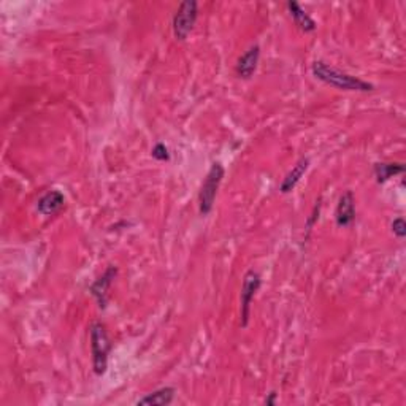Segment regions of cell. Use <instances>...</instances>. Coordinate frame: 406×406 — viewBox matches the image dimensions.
I'll use <instances>...</instances> for the list:
<instances>
[{
	"instance_id": "cell-2",
	"label": "cell",
	"mask_w": 406,
	"mask_h": 406,
	"mask_svg": "<svg viewBox=\"0 0 406 406\" xmlns=\"http://www.w3.org/2000/svg\"><path fill=\"white\" fill-rule=\"evenodd\" d=\"M89 342L92 355V370L97 376L105 375L108 370V355L112 351V339L108 337L107 327L100 321H96L89 327Z\"/></svg>"
},
{
	"instance_id": "cell-12",
	"label": "cell",
	"mask_w": 406,
	"mask_h": 406,
	"mask_svg": "<svg viewBox=\"0 0 406 406\" xmlns=\"http://www.w3.org/2000/svg\"><path fill=\"white\" fill-rule=\"evenodd\" d=\"M175 395H177V389L175 387H161L157 391L146 394L145 397L136 400V405H146V406H167L173 403Z\"/></svg>"
},
{
	"instance_id": "cell-13",
	"label": "cell",
	"mask_w": 406,
	"mask_h": 406,
	"mask_svg": "<svg viewBox=\"0 0 406 406\" xmlns=\"http://www.w3.org/2000/svg\"><path fill=\"white\" fill-rule=\"evenodd\" d=\"M373 172H375L376 183L384 184L397 175H402L405 172V166L400 162H378L373 167Z\"/></svg>"
},
{
	"instance_id": "cell-6",
	"label": "cell",
	"mask_w": 406,
	"mask_h": 406,
	"mask_svg": "<svg viewBox=\"0 0 406 406\" xmlns=\"http://www.w3.org/2000/svg\"><path fill=\"white\" fill-rule=\"evenodd\" d=\"M116 276H118V267L108 265L107 270L103 272L102 275L98 276L96 281L89 286V292L92 294V297L97 300L98 308H102V310L107 308L109 288H112V284H113L114 279H116Z\"/></svg>"
},
{
	"instance_id": "cell-16",
	"label": "cell",
	"mask_w": 406,
	"mask_h": 406,
	"mask_svg": "<svg viewBox=\"0 0 406 406\" xmlns=\"http://www.w3.org/2000/svg\"><path fill=\"white\" fill-rule=\"evenodd\" d=\"M276 402H278V392L276 391H272L270 394H267L265 400H263V403H265L267 406L276 405Z\"/></svg>"
},
{
	"instance_id": "cell-15",
	"label": "cell",
	"mask_w": 406,
	"mask_h": 406,
	"mask_svg": "<svg viewBox=\"0 0 406 406\" xmlns=\"http://www.w3.org/2000/svg\"><path fill=\"white\" fill-rule=\"evenodd\" d=\"M391 229H392V233L397 238L403 240L406 237V222H405V219L402 216L394 219L392 224H391Z\"/></svg>"
},
{
	"instance_id": "cell-5",
	"label": "cell",
	"mask_w": 406,
	"mask_h": 406,
	"mask_svg": "<svg viewBox=\"0 0 406 406\" xmlns=\"http://www.w3.org/2000/svg\"><path fill=\"white\" fill-rule=\"evenodd\" d=\"M262 286V276L256 270H248L243 278V286H241L240 303H241V327H248L251 305L256 294L259 292Z\"/></svg>"
},
{
	"instance_id": "cell-14",
	"label": "cell",
	"mask_w": 406,
	"mask_h": 406,
	"mask_svg": "<svg viewBox=\"0 0 406 406\" xmlns=\"http://www.w3.org/2000/svg\"><path fill=\"white\" fill-rule=\"evenodd\" d=\"M151 156L156 159V161L161 162H168L170 161V151L168 148L164 143H156L155 148L151 150Z\"/></svg>"
},
{
	"instance_id": "cell-3",
	"label": "cell",
	"mask_w": 406,
	"mask_h": 406,
	"mask_svg": "<svg viewBox=\"0 0 406 406\" xmlns=\"http://www.w3.org/2000/svg\"><path fill=\"white\" fill-rule=\"evenodd\" d=\"M226 175V168L221 162H213L208 170L205 179H203L202 188L199 192V211L202 216H208L215 206L218 191L221 188V183Z\"/></svg>"
},
{
	"instance_id": "cell-4",
	"label": "cell",
	"mask_w": 406,
	"mask_h": 406,
	"mask_svg": "<svg viewBox=\"0 0 406 406\" xmlns=\"http://www.w3.org/2000/svg\"><path fill=\"white\" fill-rule=\"evenodd\" d=\"M197 18H199V3L195 0H186V2L179 3L172 19L175 38L179 42H184L191 35V32L194 30Z\"/></svg>"
},
{
	"instance_id": "cell-7",
	"label": "cell",
	"mask_w": 406,
	"mask_h": 406,
	"mask_svg": "<svg viewBox=\"0 0 406 406\" xmlns=\"http://www.w3.org/2000/svg\"><path fill=\"white\" fill-rule=\"evenodd\" d=\"M261 60V46L251 45L246 51L238 58L237 64H235V73L240 80H251L257 72Z\"/></svg>"
},
{
	"instance_id": "cell-1",
	"label": "cell",
	"mask_w": 406,
	"mask_h": 406,
	"mask_svg": "<svg viewBox=\"0 0 406 406\" xmlns=\"http://www.w3.org/2000/svg\"><path fill=\"white\" fill-rule=\"evenodd\" d=\"M311 73L316 80L322 81L328 86L335 87L339 91H349V92H371L375 91V86L369 81L359 78V76L349 75L343 70H338L328 65L324 60H315L311 64Z\"/></svg>"
},
{
	"instance_id": "cell-10",
	"label": "cell",
	"mask_w": 406,
	"mask_h": 406,
	"mask_svg": "<svg viewBox=\"0 0 406 406\" xmlns=\"http://www.w3.org/2000/svg\"><path fill=\"white\" fill-rule=\"evenodd\" d=\"M308 168H310V159L300 157L299 161L295 162L292 170H289V173L284 177L283 183L279 184V192H281V194H290V192L297 188V184L300 183V179L303 178V175L308 172Z\"/></svg>"
},
{
	"instance_id": "cell-8",
	"label": "cell",
	"mask_w": 406,
	"mask_h": 406,
	"mask_svg": "<svg viewBox=\"0 0 406 406\" xmlns=\"http://www.w3.org/2000/svg\"><path fill=\"white\" fill-rule=\"evenodd\" d=\"M355 221V199L353 191L343 192L335 210V222L338 227H351Z\"/></svg>"
},
{
	"instance_id": "cell-9",
	"label": "cell",
	"mask_w": 406,
	"mask_h": 406,
	"mask_svg": "<svg viewBox=\"0 0 406 406\" xmlns=\"http://www.w3.org/2000/svg\"><path fill=\"white\" fill-rule=\"evenodd\" d=\"M65 205V197L60 191H48L37 202V211L42 216H54L62 210Z\"/></svg>"
},
{
	"instance_id": "cell-11",
	"label": "cell",
	"mask_w": 406,
	"mask_h": 406,
	"mask_svg": "<svg viewBox=\"0 0 406 406\" xmlns=\"http://www.w3.org/2000/svg\"><path fill=\"white\" fill-rule=\"evenodd\" d=\"M286 8L290 15V18L294 19L295 26H297L300 30H303L305 34H311V32H315L317 29L316 21L300 7L299 2H294V0L292 2H288Z\"/></svg>"
}]
</instances>
